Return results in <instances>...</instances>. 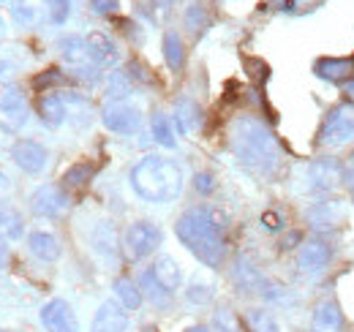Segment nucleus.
Segmentation results:
<instances>
[{
  "label": "nucleus",
  "mask_w": 354,
  "mask_h": 332,
  "mask_svg": "<svg viewBox=\"0 0 354 332\" xmlns=\"http://www.w3.org/2000/svg\"><path fill=\"white\" fill-rule=\"evenodd\" d=\"M68 196H66V191L63 188H57V185H41L33 196H30V208L36 215H44V218H57V215H63L66 210H68Z\"/></svg>",
  "instance_id": "10"
},
{
  "label": "nucleus",
  "mask_w": 354,
  "mask_h": 332,
  "mask_svg": "<svg viewBox=\"0 0 354 332\" xmlns=\"http://www.w3.org/2000/svg\"><path fill=\"white\" fill-rule=\"evenodd\" d=\"M142 286H145V291L150 294V299H153V302H164V299L169 297V291H164L158 284H156V278H153V273H150V270L142 275Z\"/></svg>",
  "instance_id": "35"
},
{
  "label": "nucleus",
  "mask_w": 354,
  "mask_h": 332,
  "mask_svg": "<svg viewBox=\"0 0 354 332\" xmlns=\"http://www.w3.org/2000/svg\"><path fill=\"white\" fill-rule=\"evenodd\" d=\"M313 71H316V77H322L327 82H346L354 71V60H349V57H322V60H316Z\"/></svg>",
  "instance_id": "16"
},
{
  "label": "nucleus",
  "mask_w": 354,
  "mask_h": 332,
  "mask_svg": "<svg viewBox=\"0 0 354 332\" xmlns=\"http://www.w3.org/2000/svg\"><path fill=\"white\" fill-rule=\"evenodd\" d=\"M207 22H210V17H207V11H205L202 6H191V8L185 11V25H188V30L199 33V30L207 28Z\"/></svg>",
  "instance_id": "32"
},
{
  "label": "nucleus",
  "mask_w": 354,
  "mask_h": 332,
  "mask_svg": "<svg viewBox=\"0 0 354 332\" xmlns=\"http://www.w3.org/2000/svg\"><path fill=\"white\" fill-rule=\"evenodd\" d=\"M213 327H216L218 332H240V324H237V319H234V313H232L229 308L216 311V316H213Z\"/></svg>",
  "instance_id": "34"
},
{
  "label": "nucleus",
  "mask_w": 354,
  "mask_h": 332,
  "mask_svg": "<svg viewBox=\"0 0 354 332\" xmlns=\"http://www.w3.org/2000/svg\"><path fill=\"white\" fill-rule=\"evenodd\" d=\"M41 324L46 332H80L77 316L66 299H49L41 308Z\"/></svg>",
  "instance_id": "9"
},
{
  "label": "nucleus",
  "mask_w": 354,
  "mask_h": 332,
  "mask_svg": "<svg viewBox=\"0 0 354 332\" xmlns=\"http://www.w3.org/2000/svg\"><path fill=\"white\" fill-rule=\"evenodd\" d=\"M0 332H6V330H0Z\"/></svg>",
  "instance_id": "49"
},
{
  "label": "nucleus",
  "mask_w": 354,
  "mask_h": 332,
  "mask_svg": "<svg viewBox=\"0 0 354 332\" xmlns=\"http://www.w3.org/2000/svg\"><path fill=\"white\" fill-rule=\"evenodd\" d=\"M39 118H41L44 125H49V128H57V125L68 118V107H66V101H63L60 95L46 93V95L39 98Z\"/></svg>",
  "instance_id": "21"
},
{
  "label": "nucleus",
  "mask_w": 354,
  "mask_h": 332,
  "mask_svg": "<svg viewBox=\"0 0 354 332\" xmlns=\"http://www.w3.org/2000/svg\"><path fill=\"white\" fill-rule=\"evenodd\" d=\"M199 123H202V109H199V104L191 101V98H180L175 104L177 131H180L183 136H188V133H194V131L199 128Z\"/></svg>",
  "instance_id": "20"
},
{
  "label": "nucleus",
  "mask_w": 354,
  "mask_h": 332,
  "mask_svg": "<svg viewBox=\"0 0 354 332\" xmlns=\"http://www.w3.org/2000/svg\"><path fill=\"white\" fill-rule=\"evenodd\" d=\"M177 237L202 264L221 267L226 256V223L210 208H194L180 215L175 226Z\"/></svg>",
  "instance_id": "1"
},
{
  "label": "nucleus",
  "mask_w": 354,
  "mask_h": 332,
  "mask_svg": "<svg viewBox=\"0 0 354 332\" xmlns=\"http://www.w3.org/2000/svg\"><path fill=\"white\" fill-rule=\"evenodd\" d=\"M213 294H216V286H213V284H202V281H194V284L188 286V291H185V297H188L191 302H196V305L210 302Z\"/></svg>",
  "instance_id": "31"
},
{
  "label": "nucleus",
  "mask_w": 354,
  "mask_h": 332,
  "mask_svg": "<svg viewBox=\"0 0 354 332\" xmlns=\"http://www.w3.org/2000/svg\"><path fill=\"white\" fill-rule=\"evenodd\" d=\"M330 259H333V250H330V246L324 240H310L297 253V267L303 273L313 275V273H322L330 264Z\"/></svg>",
  "instance_id": "14"
},
{
  "label": "nucleus",
  "mask_w": 354,
  "mask_h": 332,
  "mask_svg": "<svg viewBox=\"0 0 354 332\" xmlns=\"http://www.w3.org/2000/svg\"><path fill=\"white\" fill-rule=\"evenodd\" d=\"M126 250L131 259H145L164 243V232L150 221H136L126 232Z\"/></svg>",
  "instance_id": "5"
},
{
  "label": "nucleus",
  "mask_w": 354,
  "mask_h": 332,
  "mask_svg": "<svg viewBox=\"0 0 354 332\" xmlns=\"http://www.w3.org/2000/svg\"><path fill=\"white\" fill-rule=\"evenodd\" d=\"M11 158H14V164L19 166L22 172H28V174H39V172H44L46 169V150L39 145V142H33V139H19L17 145H14V150H11Z\"/></svg>",
  "instance_id": "11"
},
{
  "label": "nucleus",
  "mask_w": 354,
  "mask_h": 332,
  "mask_svg": "<svg viewBox=\"0 0 354 332\" xmlns=\"http://www.w3.org/2000/svg\"><path fill=\"white\" fill-rule=\"evenodd\" d=\"M354 142V107L352 104H341L335 107L319 131V145L324 147H344Z\"/></svg>",
  "instance_id": "4"
},
{
  "label": "nucleus",
  "mask_w": 354,
  "mask_h": 332,
  "mask_svg": "<svg viewBox=\"0 0 354 332\" xmlns=\"http://www.w3.org/2000/svg\"><path fill=\"white\" fill-rule=\"evenodd\" d=\"M234 278H237V284H240V286H245V289L267 286V281L257 273V267L245 264V259H240V261H237V267H234Z\"/></svg>",
  "instance_id": "29"
},
{
  "label": "nucleus",
  "mask_w": 354,
  "mask_h": 332,
  "mask_svg": "<svg viewBox=\"0 0 354 332\" xmlns=\"http://www.w3.org/2000/svg\"><path fill=\"white\" fill-rule=\"evenodd\" d=\"M248 327H251V332H281L278 319L270 311H265V308L248 311Z\"/></svg>",
  "instance_id": "28"
},
{
  "label": "nucleus",
  "mask_w": 354,
  "mask_h": 332,
  "mask_svg": "<svg viewBox=\"0 0 354 332\" xmlns=\"http://www.w3.org/2000/svg\"><path fill=\"white\" fill-rule=\"evenodd\" d=\"M131 185L145 202L167 205L183 191V172L172 158L147 156L131 169Z\"/></svg>",
  "instance_id": "2"
},
{
  "label": "nucleus",
  "mask_w": 354,
  "mask_h": 332,
  "mask_svg": "<svg viewBox=\"0 0 354 332\" xmlns=\"http://www.w3.org/2000/svg\"><path fill=\"white\" fill-rule=\"evenodd\" d=\"M6 39V22H3V17H0V42Z\"/></svg>",
  "instance_id": "43"
},
{
  "label": "nucleus",
  "mask_w": 354,
  "mask_h": 332,
  "mask_svg": "<svg viewBox=\"0 0 354 332\" xmlns=\"http://www.w3.org/2000/svg\"><path fill=\"white\" fill-rule=\"evenodd\" d=\"M60 52H63V57H66L74 68L93 66V63H90V55H88V44L82 42L80 36H66V39L60 42Z\"/></svg>",
  "instance_id": "23"
},
{
  "label": "nucleus",
  "mask_w": 354,
  "mask_h": 332,
  "mask_svg": "<svg viewBox=\"0 0 354 332\" xmlns=\"http://www.w3.org/2000/svg\"><path fill=\"white\" fill-rule=\"evenodd\" d=\"M349 95H352V98H354V82L349 84Z\"/></svg>",
  "instance_id": "47"
},
{
  "label": "nucleus",
  "mask_w": 354,
  "mask_h": 332,
  "mask_svg": "<svg viewBox=\"0 0 354 332\" xmlns=\"http://www.w3.org/2000/svg\"><path fill=\"white\" fill-rule=\"evenodd\" d=\"M150 273H153L156 284L164 291H169V294H172V291L180 286V281H183V273H180V267H177V261L172 256H158L156 264L150 267Z\"/></svg>",
  "instance_id": "18"
},
{
  "label": "nucleus",
  "mask_w": 354,
  "mask_h": 332,
  "mask_svg": "<svg viewBox=\"0 0 354 332\" xmlns=\"http://www.w3.org/2000/svg\"><path fill=\"white\" fill-rule=\"evenodd\" d=\"M90 3H93V11H95V14H101V17L115 14V11H118V6H120V0H90Z\"/></svg>",
  "instance_id": "39"
},
{
  "label": "nucleus",
  "mask_w": 354,
  "mask_h": 332,
  "mask_svg": "<svg viewBox=\"0 0 354 332\" xmlns=\"http://www.w3.org/2000/svg\"><path fill=\"white\" fill-rule=\"evenodd\" d=\"M25 232L22 215L14 208H0V237L3 240H19Z\"/></svg>",
  "instance_id": "24"
},
{
  "label": "nucleus",
  "mask_w": 354,
  "mask_h": 332,
  "mask_svg": "<svg viewBox=\"0 0 354 332\" xmlns=\"http://www.w3.org/2000/svg\"><path fill=\"white\" fill-rule=\"evenodd\" d=\"M109 95H115L118 101H123V95H129V80H126V74H115L109 80Z\"/></svg>",
  "instance_id": "37"
},
{
  "label": "nucleus",
  "mask_w": 354,
  "mask_h": 332,
  "mask_svg": "<svg viewBox=\"0 0 354 332\" xmlns=\"http://www.w3.org/2000/svg\"><path fill=\"white\" fill-rule=\"evenodd\" d=\"M28 120V104L22 93L14 84L0 87V128L3 131H19Z\"/></svg>",
  "instance_id": "6"
},
{
  "label": "nucleus",
  "mask_w": 354,
  "mask_h": 332,
  "mask_svg": "<svg viewBox=\"0 0 354 332\" xmlns=\"http://www.w3.org/2000/svg\"><path fill=\"white\" fill-rule=\"evenodd\" d=\"M3 3H8V0H0V6H3Z\"/></svg>",
  "instance_id": "48"
},
{
  "label": "nucleus",
  "mask_w": 354,
  "mask_h": 332,
  "mask_svg": "<svg viewBox=\"0 0 354 332\" xmlns=\"http://www.w3.org/2000/svg\"><path fill=\"white\" fill-rule=\"evenodd\" d=\"M153 136H156V142L161 145V147H175L177 139H175V125H172V120L167 118V115H153Z\"/></svg>",
  "instance_id": "27"
},
{
  "label": "nucleus",
  "mask_w": 354,
  "mask_h": 332,
  "mask_svg": "<svg viewBox=\"0 0 354 332\" xmlns=\"http://www.w3.org/2000/svg\"><path fill=\"white\" fill-rule=\"evenodd\" d=\"M93 174H95V166L93 164H74L66 172L63 183H66L68 188H82V185H88L90 180H93Z\"/></svg>",
  "instance_id": "30"
},
{
  "label": "nucleus",
  "mask_w": 354,
  "mask_h": 332,
  "mask_svg": "<svg viewBox=\"0 0 354 332\" xmlns=\"http://www.w3.org/2000/svg\"><path fill=\"white\" fill-rule=\"evenodd\" d=\"M68 11H71V0H46V14H49V22L63 25V22L68 19Z\"/></svg>",
  "instance_id": "33"
},
{
  "label": "nucleus",
  "mask_w": 354,
  "mask_h": 332,
  "mask_svg": "<svg viewBox=\"0 0 354 332\" xmlns=\"http://www.w3.org/2000/svg\"><path fill=\"white\" fill-rule=\"evenodd\" d=\"M28 248H30L33 256H39L41 261H55V259L60 256V243H57V237L49 234V232H30Z\"/></svg>",
  "instance_id": "22"
},
{
  "label": "nucleus",
  "mask_w": 354,
  "mask_h": 332,
  "mask_svg": "<svg viewBox=\"0 0 354 332\" xmlns=\"http://www.w3.org/2000/svg\"><path fill=\"white\" fill-rule=\"evenodd\" d=\"M185 332H210V330H205V327H188Z\"/></svg>",
  "instance_id": "45"
},
{
  "label": "nucleus",
  "mask_w": 354,
  "mask_h": 332,
  "mask_svg": "<svg viewBox=\"0 0 354 332\" xmlns=\"http://www.w3.org/2000/svg\"><path fill=\"white\" fill-rule=\"evenodd\" d=\"M63 82H66L63 71H57V68H46L44 74H39V77L33 80V87H36V90H46L49 84H63Z\"/></svg>",
  "instance_id": "36"
},
{
  "label": "nucleus",
  "mask_w": 354,
  "mask_h": 332,
  "mask_svg": "<svg viewBox=\"0 0 354 332\" xmlns=\"http://www.w3.org/2000/svg\"><path fill=\"white\" fill-rule=\"evenodd\" d=\"M306 221L310 223L313 232H333L346 221V208L338 199H322V202H313L308 208Z\"/></svg>",
  "instance_id": "7"
},
{
  "label": "nucleus",
  "mask_w": 354,
  "mask_h": 332,
  "mask_svg": "<svg viewBox=\"0 0 354 332\" xmlns=\"http://www.w3.org/2000/svg\"><path fill=\"white\" fill-rule=\"evenodd\" d=\"M262 223H265V229H281V218H278L275 212H265Z\"/></svg>",
  "instance_id": "41"
},
{
  "label": "nucleus",
  "mask_w": 354,
  "mask_h": 332,
  "mask_svg": "<svg viewBox=\"0 0 354 332\" xmlns=\"http://www.w3.org/2000/svg\"><path fill=\"white\" fill-rule=\"evenodd\" d=\"M275 3H283V6H286V8H289V3H292V0H275Z\"/></svg>",
  "instance_id": "46"
},
{
  "label": "nucleus",
  "mask_w": 354,
  "mask_h": 332,
  "mask_svg": "<svg viewBox=\"0 0 354 332\" xmlns=\"http://www.w3.org/2000/svg\"><path fill=\"white\" fill-rule=\"evenodd\" d=\"M129 330V313L118 302H104L93 319L90 332H126Z\"/></svg>",
  "instance_id": "13"
},
{
  "label": "nucleus",
  "mask_w": 354,
  "mask_h": 332,
  "mask_svg": "<svg viewBox=\"0 0 354 332\" xmlns=\"http://www.w3.org/2000/svg\"><path fill=\"white\" fill-rule=\"evenodd\" d=\"M308 180H310V188H313V191L327 194V191H335V188L341 185V180H344V169H341L338 161H333V158H319V161L310 164Z\"/></svg>",
  "instance_id": "12"
},
{
  "label": "nucleus",
  "mask_w": 354,
  "mask_h": 332,
  "mask_svg": "<svg viewBox=\"0 0 354 332\" xmlns=\"http://www.w3.org/2000/svg\"><path fill=\"white\" fill-rule=\"evenodd\" d=\"M164 57H167V63H169V68H172V71H180V68H183V63H185V49H183V42H180V36L172 33V30L164 36Z\"/></svg>",
  "instance_id": "26"
},
{
  "label": "nucleus",
  "mask_w": 354,
  "mask_h": 332,
  "mask_svg": "<svg viewBox=\"0 0 354 332\" xmlns=\"http://www.w3.org/2000/svg\"><path fill=\"white\" fill-rule=\"evenodd\" d=\"M101 120L115 133H133L142 125V112L129 101H112V104L104 107Z\"/></svg>",
  "instance_id": "8"
},
{
  "label": "nucleus",
  "mask_w": 354,
  "mask_h": 332,
  "mask_svg": "<svg viewBox=\"0 0 354 332\" xmlns=\"http://www.w3.org/2000/svg\"><path fill=\"white\" fill-rule=\"evenodd\" d=\"M8 194H11V180H8V177L0 172V202H3Z\"/></svg>",
  "instance_id": "42"
},
{
  "label": "nucleus",
  "mask_w": 354,
  "mask_h": 332,
  "mask_svg": "<svg viewBox=\"0 0 354 332\" xmlns=\"http://www.w3.org/2000/svg\"><path fill=\"white\" fill-rule=\"evenodd\" d=\"M232 147L237 158L257 172H275L281 164V147L275 136L254 118H243L232 128Z\"/></svg>",
  "instance_id": "3"
},
{
  "label": "nucleus",
  "mask_w": 354,
  "mask_h": 332,
  "mask_svg": "<svg viewBox=\"0 0 354 332\" xmlns=\"http://www.w3.org/2000/svg\"><path fill=\"white\" fill-rule=\"evenodd\" d=\"M245 68H248V74H251L257 82H265L267 71H270L262 60H254V57H245Z\"/></svg>",
  "instance_id": "38"
},
{
  "label": "nucleus",
  "mask_w": 354,
  "mask_h": 332,
  "mask_svg": "<svg viewBox=\"0 0 354 332\" xmlns=\"http://www.w3.org/2000/svg\"><path fill=\"white\" fill-rule=\"evenodd\" d=\"M3 261H6V246L0 243V264H3Z\"/></svg>",
  "instance_id": "44"
},
{
  "label": "nucleus",
  "mask_w": 354,
  "mask_h": 332,
  "mask_svg": "<svg viewBox=\"0 0 354 332\" xmlns=\"http://www.w3.org/2000/svg\"><path fill=\"white\" fill-rule=\"evenodd\" d=\"M85 44H88L90 63L98 66V68H109V66H115L118 57H120L115 42H112L109 36H104V33H90L88 39H85Z\"/></svg>",
  "instance_id": "15"
},
{
  "label": "nucleus",
  "mask_w": 354,
  "mask_h": 332,
  "mask_svg": "<svg viewBox=\"0 0 354 332\" xmlns=\"http://www.w3.org/2000/svg\"><path fill=\"white\" fill-rule=\"evenodd\" d=\"M194 185H196V191H202V194H210V191L216 188V183H213V177H210V174H196Z\"/></svg>",
  "instance_id": "40"
},
{
  "label": "nucleus",
  "mask_w": 354,
  "mask_h": 332,
  "mask_svg": "<svg viewBox=\"0 0 354 332\" xmlns=\"http://www.w3.org/2000/svg\"><path fill=\"white\" fill-rule=\"evenodd\" d=\"M310 327H313V332H338L344 327V313H341V308H338L333 299L319 302L316 311H313Z\"/></svg>",
  "instance_id": "17"
},
{
  "label": "nucleus",
  "mask_w": 354,
  "mask_h": 332,
  "mask_svg": "<svg viewBox=\"0 0 354 332\" xmlns=\"http://www.w3.org/2000/svg\"><path fill=\"white\" fill-rule=\"evenodd\" d=\"M46 0H11V17L22 28H33L41 22Z\"/></svg>",
  "instance_id": "19"
},
{
  "label": "nucleus",
  "mask_w": 354,
  "mask_h": 332,
  "mask_svg": "<svg viewBox=\"0 0 354 332\" xmlns=\"http://www.w3.org/2000/svg\"><path fill=\"white\" fill-rule=\"evenodd\" d=\"M115 297L126 311H136L142 305V289L129 278H118L115 281Z\"/></svg>",
  "instance_id": "25"
}]
</instances>
